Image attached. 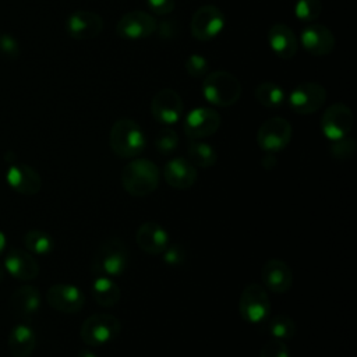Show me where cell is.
Listing matches in <instances>:
<instances>
[{
  "mask_svg": "<svg viewBox=\"0 0 357 357\" xmlns=\"http://www.w3.org/2000/svg\"><path fill=\"white\" fill-rule=\"evenodd\" d=\"M160 172L149 159H134L121 170V185L132 197H145L159 185Z\"/></svg>",
  "mask_w": 357,
  "mask_h": 357,
  "instance_id": "6da1fadb",
  "label": "cell"
},
{
  "mask_svg": "<svg viewBox=\"0 0 357 357\" xmlns=\"http://www.w3.org/2000/svg\"><path fill=\"white\" fill-rule=\"evenodd\" d=\"M109 145L120 158H135L144 152L146 137L137 121L131 119H120L110 128Z\"/></svg>",
  "mask_w": 357,
  "mask_h": 357,
  "instance_id": "7a4b0ae2",
  "label": "cell"
},
{
  "mask_svg": "<svg viewBox=\"0 0 357 357\" xmlns=\"http://www.w3.org/2000/svg\"><path fill=\"white\" fill-rule=\"evenodd\" d=\"M204 98L219 107H229L238 102L241 96V84L231 73L218 70L209 73L202 81Z\"/></svg>",
  "mask_w": 357,
  "mask_h": 357,
  "instance_id": "3957f363",
  "label": "cell"
},
{
  "mask_svg": "<svg viewBox=\"0 0 357 357\" xmlns=\"http://www.w3.org/2000/svg\"><path fill=\"white\" fill-rule=\"evenodd\" d=\"M128 264L127 245L116 237L107 238L96 248L92 259V271L102 276H120Z\"/></svg>",
  "mask_w": 357,
  "mask_h": 357,
  "instance_id": "277c9868",
  "label": "cell"
},
{
  "mask_svg": "<svg viewBox=\"0 0 357 357\" xmlns=\"http://www.w3.org/2000/svg\"><path fill=\"white\" fill-rule=\"evenodd\" d=\"M121 332V322L112 314L98 312L88 317L81 325L79 336L88 346H103L113 342Z\"/></svg>",
  "mask_w": 357,
  "mask_h": 357,
  "instance_id": "5b68a950",
  "label": "cell"
},
{
  "mask_svg": "<svg viewBox=\"0 0 357 357\" xmlns=\"http://www.w3.org/2000/svg\"><path fill=\"white\" fill-rule=\"evenodd\" d=\"M271 311V301L266 290L257 283H250L241 291L238 300V312L241 318L251 324L265 321Z\"/></svg>",
  "mask_w": 357,
  "mask_h": 357,
  "instance_id": "8992f818",
  "label": "cell"
},
{
  "mask_svg": "<svg viewBox=\"0 0 357 357\" xmlns=\"http://www.w3.org/2000/svg\"><path fill=\"white\" fill-rule=\"evenodd\" d=\"M291 124L283 117H271L265 120L257 132V142L266 153H275L284 149L291 139Z\"/></svg>",
  "mask_w": 357,
  "mask_h": 357,
  "instance_id": "52a82bcc",
  "label": "cell"
},
{
  "mask_svg": "<svg viewBox=\"0 0 357 357\" xmlns=\"http://www.w3.org/2000/svg\"><path fill=\"white\" fill-rule=\"evenodd\" d=\"M225 14L220 8L212 4H206L199 7L191 18L190 22V31L191 35L197 40H211L215 39L225 28Z\"/></svg>",
  "mask_w": 357,
  "mask_h": 357,
  "instance_id": "ba28073f",
  "label": "cell"
},
{
  "mask_svg": "<svg viewBox=\"0 0 357 357\" xmlns=\"http://www.w3.org/2000/svg\"><path fill=\"white\" fill-rule=\"evenodd\" d=\"M326 100V89L318 82H303L293 88L287 102L297 114H312L318 112Z\"/></svg>",
  "mask_w": 357,
  "mask_h": 357,
  "instance_id": "9c48e42d",
  "label": "cell"
},
{
  "mask_svg": "<svg viewBox=\"0 0 357 357\" xmlns=\"http://www.w3.org/2000/svg\"><path fill=\"white\" fill-rule=\"evenodd\" d=\"M353 123L354 116L351 109L344 103H333L321 117V131L328 139L336 141L349 135Z\"/></svg>",
  "mask_w": 357,
  "mask_h": 357,
  "instance_id": "30bf717a",
  "label": "cell"
},
{
  "mask_svg": "<svg viewBox=\"0 0 357 357\" xmlns=\"http://www.w3.org/2000/svg\"><path fill=\"white\" fill-rule=\"evenodd\" d=\"M158 21L142 10L126 13L116 24V33L124 39H145L156 32Z\"/></svg>",
  "mask_w": 357,
  "mask_h": 357,
  "instance_id": "8fae6325",
  "label": "cell"
},
{
  "mask_svg": "<svg viewBox=\"0 0 357 357\" xmlns=\"http://www.w3.org/2000/svg\"><path fill=\"white\" fill-rule=\"evenodd\" d=\"M220 127V114L211 107H195L184 119V132L191 139L213 135Z\"/></svg>",
  "mask_w": 357,
  "mask_h": 357,
  "instance_id": "7c38bea8",
  "label": "cell"
},
{
  "mask_svg": "<svg viewBox=\"0 0 357 357\" xmlns=\"http://www.w3.org/2000/svg\"><path fill=\"white\" fill-rule=\"evenodd\" d=\"M184 105L181 96L172 88L158 91L151 102V113L153 119L162 124L172 126L177 123L183 114Z\"/></svg>",
  "mask_w": 357,
  "mask_h": 357,
  "instance_id": "4fadbf2b",
  "label": "cell"
},
{
  "mask_svg": "<svg viewBox=\"0 0 357 357\" xmlns=\"http://www.w3.org/2000/svg\"><path fill=\"white\" fill-rule=\"evenodd\" d=\"M46 301L52 308L64 314H75L82 310L85 304V296L74 284L56 283L49 287L46 293Z\"/></svg>",
  "mask_w": 357,
  "mask_h": 357,
  "instance_id": "5bb4252c",
  "label": "cell"
},
{
  "mask_svg": "<svg viewBox=\"0 0 357 357\" xmlns=\"http://www.w3.org/2000/svg\"><path fill=\"white\" fill-rule=\"evenodd\" d=\"M103 29V20L99 14L86 10H77L71 13L66 21V31L68 36L77 40H89Z\"/></svg>",
  "mask_w": 357,
  "mask_h": 357,
  "instance_id": "9a60e30c",
  "label": "cell"
},
{
  "mask_svg": "<svg viewBox=\"0 0 357 357\" xmlns=\"http://www.w3.org/2000/svg\"><path fill=\"white\" fill-rule=\"evenodd\" d=\"M303 47L312 56H326L329 54L336 43V39L329 28L322 24L308 22L300 35Z\"/></svg>",
  "mask_w": 357,
  "mask_h": 357,
  "instance_id": "2e32d148",
  "label": "cell"
},
{
  "mask_svg": "<svg viewBox=\"0 0 357 357\" xmlns=\"http://www.w3.org/2000/svg\"><path fill=\"white\" fill-rule=\"evenodd\" d=\"M6 181L14 191L22 195H35L42 188L39 173L32 166L24 163H11L6 172Z\"/></svg>",
  "mask_w": 357,
  "mask_h": 357,
  "instance_id": "e0dca14e",
  "label": "cell"
},
{
  "mask_svg": "<svg viewBox=\"0 0 357 357\" xmlns=\"http://www.w3.org/2000/svg\"><path fill=\"white\" fill-rule=\"evenodd\" d=\"M261 279L272 293L283 294L291 287L293 272L284 261L272 258L264 264L261 269Z\"/></svg>",
  "mask_w": 357,
  "mask_h": 357,
  "instance_id": "ac0fdd59",
  "label": "cell"
},
{
  "mask_svg": "<svg viewBox=\"0 0 357 357\" xmlns=\"http://www.w3.org/2000/svg\"><path fill=\"white\" fill-rule=\"evenodd\" d=\"M268 43L272 52L280 59H293L298 50V39L294 31L283 24L276 22L268 31Z\"/></svg>",
  "mask_w": 357,
  "mask_h": 357,
  "instance_id": "d6986e66",
  "label": "cell"
},
{
  "mask_svg": "<svg viewBox=\"0 0 357 357\" xmlns=\"http://www.w3.org/2000/svg\"><path fill=\"white\" fill-rule=\"evenodd\" d=\"M169 233L156 222L142 223L135 233L138 247L151 255L162 254L169 245Z\"/></svg>",
  "mask_w": 357,
  "mask_h": 357,
  "instance_id": "ffe728a7",
  "label": "cell"
},
{
  "mask_svg": "<svg viewBox=\"0 0 357 357\" xmlns=\"http://www.w3.org/2000/svg\"><path fill=\"white\" fill-rule=\"evenodd\" d=\"M166 183L177 190H187L197 181L198 173L195 166L185 158L170 159L163 167Z\"/></svg>",
  "mask_w": 357,
  "mask_h": 357,
  "instance_id": "44dd1931",
  "label": "cell"
},
{
  "mask_svg": "<svg viewBox=\"0 0 357 357\" xmlns=\"http://www.w3.org/2000/svg\"><path fill=\"white\" fill-rule=\"evenodd\" d=\"M4 269L18 280H32L39 275L36 259L24 250H11L4 258Z\"/></svg>",
  "mask_w": 357,
  "mask_h": 357,
  "instance_id": "7402d4cb",
  "label": "cell"
},
{
  "mask_svg": "<svg viewBox=\"0 0 357 357\" xmlns=\"http://www.w3.org/2000/svg\"><path fill=\"white\" fill-rule=\"evenodd\" d=\"M11 310L20 317H31L40 308V293L35 286H20L10 298Z\"/></svg>",
  "mask_w": 357,
  "mask_h": 357,
  "instance_id": "603a6c76",
  "label": "cell"
},
{
  "mask_svg": "<svg viewBox=\"0 0 357 357\" xmlns=\"http://www.w3.org/2000/svg\"><path fill=\"white\" fill-rule=\"evenodd\" d=\"M7 343L14 357H29L36 346V335L31 326L18 324L10 331Z\"/></svg>",
  "mask_w": 357,
  "mask_h": 357,
  "instance_id": "cb8c5ba5",
  "label": "cell"
},
{
  "mask_svg": "<svg viewBox=\"0 0 357 357\" xmlns=\"http://www.w3.org/2000/svg\"><path fill=\"white\" fill-rule=\"evenodd\" d=\"M91 293H92L93 300L99 305L106 307V308L116 305L121 296V290L117 286V283L112 278L102 276V275H98L93 279Z\"/></svg>",
  "mask_w": 357,
  "mask_h": 357,
  "instance_id": "d4e9b609",
  "label": "cell"
},
{
  "mask_svg": "<svg viewBox=\"0 0 357 357\" xmlns=\"http://www.w3.org/2000/svg\"><path fill=\"white\" fill-rule=\"evenodd\" d=\"M187 152H188L190 162L194 166H198L202 169L212 167L218 160V153L215 148L199 139H191V142L188 144Z\"/></svg>",
  "mask_w": 357,
  "mask_h": 357,
  "instance_id": "484cf974",
  "label": "cell"
},
{
  "mask_svg": "<svg viewBox=\"0 0 357 357\" xmlns=\"http://www.w3.org/2000/svg\"><path fill=\"white\" fill-rule=\"evenodd\" d=\"M254 96L259 105L269 109H276L284 102V91L275 82L259 84L254 91Z\"/></svg>",
  "mask_w": 357,
  "mask_h": 357,
  "instance_id": "4316f807",
  "label": "cell"
},
{
  "mask_svg": "<svg viewBox=\"0 0 357 357\" xmlns=\"http://www.w3.org/2000/svg\"><path fill=\"white\" fill-rule=\"evenodd\" d=\"M24 245L29 252L46 255L50 254L54 248V241L50 234L43 230H29L24 234Z\"/></svg>",
  "mask_w": 357,
  "mask_h": 357,
  "instance_id": "83f0119b",
  "label": "cell"
},
{
  "mask_svg": "<svg viewBox=\"0 0 357 357\" xmlns=\"http://www.w3.org/2000/svg\"><path fill=\"white\" fill-rule=\"evenodd\" d=\"M268 332L273 339L290 340L296 333V324L287 315H276L268 322Z\"/></svg>",
  "mask_w": 357,
  "mask_h": 357,
  "instance_id": "f1b7e54d",
  "label": "cell"
},
{
  "mask_svg": "<svg viewBox=\"0 0 357 357\" xmlns=\"http://www.w3.org/2000/svg\"><path fill=\"white\" fill-rule=\"evenodd\" d=\"M322 11L321 0H297L294 6V14L300 21L312 22L315 21Z\"/></svg>",
  "mask_w": 357,
  "mask_h": 357,
  "instance_id": "f546056e",
  "label": "cell"
},
{
  "mask_svg": "<svg viewBox=\"0 0 357 357\" xmlns=\"http://www.w3.org/2000/svg\"><path fill=\"white\" fill-rule=\"evenodd\" d=\"M178 145V135L172 128H162L155 138V146L159 153L170 155Z\"/></svg>",
  "mask_w": 357,
  "mask_h": 357,
  "instance_id": "4dcf8cb0",
  "label": "cell"
},
{
  "mask_svg": "<svg viewBox=\"0 0 357 357\" xmlns=\"http://www.w3.org/2000/svg\"><path fill=\"white\" fill-rule=\"evenodd\" d=\"M185 71L188 75L192 78H202L206 75L209 70V63L208 60L198 53H192L185 59Z\"/></svg>",
  "mask_w": 357,
  "mask_h": 357,
  "instance_id": "1f68e13d",
  "label": "cell"
},
{
  "mask_svg": "<svg viewBox=\"0 0 357 357\" xmlns=\"http://www.w3.org/2000/svg\"><path fill=\"white\" fill-rule=\"evenodd\" d=\"M356 151V141L350 137H343L336 139L331 145V155L337 160H346L353 156Z\"/></svg>",
  "mask_w": 357,
  "mask_h": 357,
  "instance_id": "d6a6232c",
  "label": "cell"
},
{
  "mask_svg": "<svg viewBox=\"0 0 357 357\" xmlns=\"http://www.w3.org/2000/svg\"><path fill=\"white\" fill-rule=\"evenodd\" d=\"M0 56L8 60H14L20 56L18 40L10 33H0Z\"/></svg>",
  "mask_w": 357,
  "mask_h": 357,
  "instance_id": "836d02e7",
  "label": "cell"
},
{
  "mask_svg": "<svg viewBox=\"0 0 357 357\" xmlns=\"http://www.w3.org/2000/svg\"><path fill=\"white\" fill-rule=\"evenodd\" d=\"M162 255L166 265L178 266L185 261L187 252L181 244H172V245H167V248L162 252Z\"/></svg>",
  "mask_w": 357,
  "mask_h": 357,
  "instance_id": "e575fe53",
  "label": "cell"
},
{
  "mask_svg": "<svg viewBox=\"0 0 357 357\" xmlns=\"http://www.w3.org/2000/svg\"><path fill=\"white\" fill-rule=\"evenodd\" d=\"M259 357H290V354L284 342L279 339H272L262 346Z\"/></svg>",
  "mask_w": 357,
  "mask_h": 357,
  "instance_id": "d590c367",
  "label": "cell"
},
{
  "mask_svg": "<svg viewBox=\"0 0 357 357\" xmlns=\"http://www.w3.org/2000/svg\"><path fill=\"white\" fill-rule=\"evenodd\" d=\"M146 4L156 15H166L174 10L176 0H146Z\"/></svg>",
  "mask_w": 357,
  "mask_h": 357,
  "instance_id": "8d00e7d4",
  "label": "cell"
},
{
  "mask_svg": "<svg viewBox=\"0 0 357 357\" xmlns=\"http://www.w3.org/2000/svg\"><path fill=\"white\" fill-rule=\"evenodd\" d=\"M262 166H264L265 169H272L273 166H276V159H275V156H273L272 153L265 155V156L262 158Z\"/></svg>",
  "mask_w": 357,
  "mask_h": 357,
  "instance_id": "74e56055",
  "label": "cell"
},
{
  "mask_svg": "<svg viewBox=\"0 0 357 357\" xmlns=\"http://www.w3.org/2000/svg\"><path fill=\"white\" fill-rule=\"evenodd\" d=\"M77 357H98L95 353H92L91 350H81Z\"/></svg>",
  "mask_w": 357,
  "mask_h": 357,
  "instance_id": "f35d334b",
  "label": "cell"
},
{
  "mask_svg": "<svg viewBox=\"0 0 357 357\" xmlns=\"http://www.w3.org/2000/svg\"><path fill=\"white\" fill-rule=\"evenodd\" d=\"M6 236H4V233L0 230V254L3 252V250L6 248Z\"/></svg>",
  "mask_w": 357,
  "mask_h": 357,
  "instance_id": "ab89813d",
  "label": "cell"
},
{
  "mask_svg": "<svg viewBox=\"0 0 357 357\" xmlns=\"http://www.w3.org/2000/svg\"><path fill=\"white\" fill-rule=\"evenodd\" d=\"M4 273H6V269H4V265H1L0 264V283H1V280L4 279Z\"/></svg>",
  "mask_w": 357,
  "mask_h": 357,
  "instance_id": "60d3db41",
  "label": "cell"
}]
</instances>
